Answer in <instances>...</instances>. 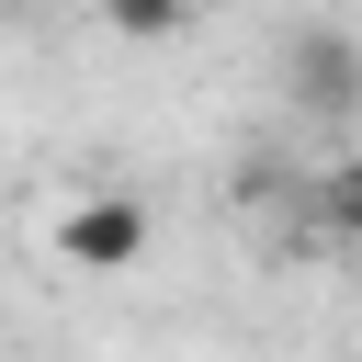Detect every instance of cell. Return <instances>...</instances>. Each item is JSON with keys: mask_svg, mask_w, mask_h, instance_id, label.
<instances>
[{"mask_svg": "<svg viewBox=\"0 0 362 362\" xmlns=\"http://www.w3.org/2000/svg\"><path fill=\"white\" fill-rule=\"evenodd\" d=\"M90 23L113 45H181L192 34V0H90Z\"/></svg>", "mask_w": 362, "mask_h": 362, "instance_id": "3957f363", "label": "cell"}, {"mask_svg": "<svg viewBox=\"0 0 362 362\" xmlns=\"http://www.w3.org/2000/svg\"><path fill=\"white\" fill-rule=\"evenodd\" d=\"M317 204H328V226H339V249H362V147L317 181Z\"/></svg>", "mask_w": 362, "mask_h": 362, "instance_id": "277c9868", "label": "cell"}, {"mask_svg": "<svg viewBox=\"0 0 362 362\" xmlns=\"http://www.w3.org/2000/svg\"><path fill=\"white\" fill-rule=\"evenodd\" d=\"M147 238H158V215H147L136 192H113V181L68 192V204H57V226H45L57 272H90V283H124V272L147 260Z\"/></svg>", "mask_w": 362, "mask_h": 362, "instance_id": "6da1fadb", "label": "cell"}, {"mask_svg": "<svg viewBox=\"0 0 362 362\" xmlns=\"http://www.w3.org/2000/svg\"><path fill=\"white\" fill-rule=\"evenodd\" d=\"M283 90H294V113H362V34L305 23L283 45Z\"/></svg>", "mask_w": 362, "mask_h": 362, "instance_id": "7a4b0ae2", "label": "cell"}]
</instances>
